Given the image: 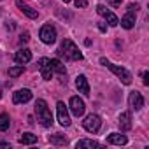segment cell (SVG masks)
I'll list each match as a JSON object with an SVG mask.
<instances>
[{
	"instance_id": "cell-1",
	"label": "cell",
	"mask_w": 149,
	"mask_h": 149,
	"mask_svg": "<svg viewBox=\"0 0 149 149\" xmlns=\"http://www.w3.org/2000/svg\"><path fill=\"white\" fill-rule=\"evenodd\" d=\"M58 56L65 58L67 61H79V60H83V53L79 51V47L74 44L70 39H65V40L60 44V47H58Z\"/></svg>"
},
{
	"instance_id": "cell-2",
	"label": "cell",
	"mask_w": 149,
	"mask_h": 149,
	"mask_svg": "<svg viewBox=\"0 0 149 149\" xmlns=\"http://www.w3.org/2000/svg\"><path fill=\"white\" fill-rule=\"evenodd\" d=\"M35 114H37V121H39L42 126H46V128L53 126V114H51V109L47 107L46 100L39 98V100L35 102Z\"/></svg>"
},
{
	"instance_id": "cell-3",
	"label": "cell",
	"mask_w": 149,
	"mask_h": 149,
	"mask_svg": "<svg viewBox=\"0 0 149 149\" xmlns=\"http://www.w3.org/2000/svg\"><path fill=\"white\" fill-rule=\"evenodd\" d=\"M100 63L104 65V67H107L111 72H114L116 76L123 81V84H132V74L126 70V68H123V67H118V65H114V63H111V61H107L105 58H100Z\"/></svg>"
},
{
	"instance_id": "cell-4",
	"label": "cell",
	"mask_w": 149,
	"mask_h": 149,
	"mask_svg": "<svg viewBox=\"0 0 149 149\" xmlns=\"http://www.w3.org/2000/svg\"><path fill=\"white\" fill-rule=\"evenodd\" d=\"M83 126H84L86 132L97 133V132L100 130V126H102V119H100L98 114H90V116H86V119L83 121Z\"/></svg>"
},
{
	"instance_id": "cell-5",
	"label": "cell",
	"mask_w": 149,
	"mask_h": 149,
	"mask_svg": "<svg viewBox=\"0 0 149 149\" xmlns=\"http://www.w3.org/2000/svg\"><path fill=\"white\" fill-rule=\"evenodd\" d=\"M137 9H139V7H137L135 4H130V6H128V13L121 18V26H123V28L130 30V28L135 26V11H137Z\"/></svg>"
},
{
	"instance_id": "cell-6",
	"label": "cell",
	"mask_w": 149,
	"mask_h": 149,
	"mask_svg": "<svg viewBox=\"0 0 149 149\" xmlns=\"http://www.w3.org/2000/svg\"><path fill=\"white\" fill-rule=\"evenodd\" d=\"M97 13H98V14H100V16H102L109 25H111V26H118V25H119L118 16H116L112 11H109L105 6H102V4H100V6H97Z\"/></svg>"
},
{
	"instance_id": "cell-7",
	"label": "cell",
	"mask_w": 149,
	"mask_h": 149,
	"mask_svg": "<svg viewBox=\"0 0 149 149\" xmlns=\"http://www.w3.org/2000/svg\"><path fill=\"white\" fill-rule=\"evenodd\" d=\"M39 37H40V40H42L44 44H53V42L56 40V30H54V26L44 25V26L40 28V32H39Z\"/></svg>"
},
{
	"instance_id": "cell-8",
	"label": "cell",
	"mask_w": 149,
	"mask_h": 149,
	"mask_svg": "<svg viewBox=\"0 0 149 149\" xmlns=\"http://www.w3.org/2000/svg\"><path fill=\"white\" fill-rule=\"evenodd\" d=\"M39 70H40L42 79L51 81V77H53V68H51V60L49 58H40L39 60Z\"/></svg>"
},
{
	"instance_id": "cell-9",
	"label": "cell",
	"mask_w": 149,
	"mask_h": 149,
	"mask_svg": "<svg viewBox=\"0 0 149 149\" xmlns=\"http://www.w3.org/2000/svg\"><path fill=\"white\" fill-rule=\"evenodd\" d=\"M68 105H70V111H72V114L74 116H77V118H81L83 114H84V102L79 98V97H72L70 98V102H68Z\"/></svg>"
},
{
	"instance_id": "cell-10",
	"label": "cell",
	"mask_w": 149,
	"mask_h": 149,
	"mask_svg": "<svg viewBox=\"0 0 149 149\" xmlns=\"http://www.w3.org/2000/svg\"><path fill=\"white\" fill-rule=\"evenodd\" d=\"M56 112H58V121L61 126H68L70 125V116H68V111L65 107L63 102H58L56 104Z\"/></svg>"
},
{
	"instance_id": "cell-11",
	"label": "cell",
	"mask_w": 149,
	"mask_h": 149,
	"mask_svg": "<svg viewBox=\"0 0 149 149\" xmlns=\"http://www.w3.org/2000/svg\"><path fill=\"white\" fill-rule=\"evenodd\" d=\"M128 104H130V107L133 111H140L144 107V98H142V95L139 91H132L130 97H128Z\"/></svg>"
},
{
	"instance_id": "cell-12",
	"label": "cell",
	"mask_w": 149,
	"mask_h": 149,
	"mask_svg": "<svg viewBox=\"0 0 149 149\" xmlns=\"http://www.w3.org/2000/svg\"><path fill=\"white\" fill-rule=\"evenodd\" d=\"M32 100V91L30 90H18L14 95H13V102L14 104H26V102H30Z\"/></svg>"
},
{
	"instance_id": "cell-13",
	"label": "cell",
	"mask_w": 149,
	"mask_h": 149,
	"mask_svg": "<svg viewBox=\"0 0 149 149\" xmlns=\"http://www.w3.org/2000/svg\"><path fill=\"white\" fill-rule=\"evenodd\" d=\"M51 68H53V72H56L61 77V83H67V70H65V67H63V63L60 60H56V58L51 60Z\"/></svg>"
},
{
	"instance_id": "cell-14",
	"label": "cell",
	"mask_w": 149,
	"mask_h": 149,
	"mask_svg": "<svg viewBox=\"0 0 149 149\" xmlns=\"http://www.w3.org/2000/svg\"><path fill=\"white\" fill-rule=\"evenodd\" d=\"M16 6H18V7L21 9V13H23V14H26L30 19H35V18L39 16V13H37L33 7H30L26 2H23V0H18V2H16Z\"/></svg>"
},
{
	"instance_id": "cell-15",
	"label": "cell",
	"mask_w": 149,
	"mask_h": 149,
	"mask_svg": "<svg viewBox=\"0 0 149 149\" xmlns=\"http://www.w3.org/2000/svg\"><path fill=\"white\" fill-rule=\"evenodd\" d=\"M14 60H16L19 65H25V63H28V61L32 60V53H30V49H19V51H16V54H14Z\"/></svg>"
},
{
	"instance_id": "cell-16",
	"label": "cell",
	"mask_w": 149,
	"mask_h": 149,
	"mask_svg": "<svg viewBox=\"0 0 149 149\" xmlns=\"http://www.w3.org/2000/svg\"><path fill=\"white\" fill-rule=\"evenodd\" d=\"M76 88L79 90V93L90 95V84H88V79L84 76H77L76 77Z\"/></svg>"
},
{
	"instance_id": "cell-17",
	"label": "cell",
	"mask_w": 149,
	"mask_h": 149,
	"mask_svg": "<svg viewBox=\"0 0 149 149\" xmlns=\"http://www.w3.org/2000/svg\"><path fill=\"white\" fill-rule=\"evenodd\" d=\"M119 128H121V132H128L132 128V114L130 112L119 114Z\"/></svg>"
},
{
	"instance_id": "cell-18",
	"label": "cell",
	"mask_w": 149,
	"mask_h": 149,
	"mask_svg": "<svg viewBox=\"0 0 149 149\" xmlns=\"http://www.w3.org/2000/svg\"><path fill=\"white\" fill-rule=\"evenodd\" d=\"M107 142H109V144H116V146H125L128 140H126V137L121 135V133H111V135H107Z\"/></svg>"
},
{
	"instance_id": "cell-19",
	"label": "cell",
	"mask_w": 149,
	"mask_h": 149,
	"mask_svg": "<svg viewBox=\"0 0 149 149\" xmlns=\"http://www.w3.org/2000/svg\"><path fill=\"white\" fill-rule=\"evenodd\" d=\"M49 142L54 144V146H65L67 144V137L63 133H54V135L49 137Z\"/></svg>"
},
{
	"instance_id": "cell-20",
	"label": "cell",
	"mask_w": 149,
	"mask_h": 149,
	"mask_svg": "<svg viewBox=\"0 0 149 149\" xmlns=\"http://www.w3.org/2000/svg\"><path fill=\"white\" fill-rule=\"evenodd\" d=\"M11 126V118L7 114H0V132H6Z\"/></svg>"
},
{
	"instance_id": "cell-21",
	"label": "cell",
	"mask_w": 149,
	"mask_h": 149,
	"mask_svg": "<svg viewBox=\"0 0 149 149\" xmlns=\"http://www.w3.org/2000/svg\"><path fill=\"white\" fill-rule=\"evenodd\" d=\"M19 142L21 144H35L37 142V135H33V133H23L19 137Z\"/></svg>"
},
{
	"instance_id": "cell-22",
	"label": "cell",
	"mask_w": 149,
	"mask_h": 149,
	"mask_svg": "<svg viewBox=\"0 0 149 149\" xmlns=\"http://www.w3.org/2000/svg\"><path fill=\"white\" fill-rule=\"evenodd\" d=\"M76 146H77V149H81V147H98L100 144H98L97 140H88V139H84V140H79Z\"/></svg>"
},
{
	"instance_id": "cell-23",
	"label": "cell",
	"mask_w": 149,
	"mask_h": 149,
	"mask_svg": "<svg viewBox=\"0 0 149 149\" xmlns=\"http://www.w3.org/2000/svg\"><path fill=\"white\" fill-rule=\"evenodd\" d=\"M21 74H23V65H18V67L9 68V76L11 77H18V76H21Z\"/></svg>"
},
{
	"instance_id": "cell-24",
	"label": "cell",
	"mask_w": 149,
	"mask_h": 149,
	"mask_svg": "<svg viewBox=\"0 0 149 149\" xmlns=\"http://www.w3.org/2000/svg\"><path fill=\"white\" fill-rule=\"evenodd\" d=\"M74 4H76V7H77V9H83V7H86V6H88V0H76Z\"/></svg>"
},
{
	"instance_id": "cell-25",
	"label": "cell",
	"mask_w": 149,
	"mask_h": 149,
	"mask_svg": "<svg viewBox=\"0 0 149 149\" xmlns=\"http://www.w3.org/2000/svg\"><path fill=\"white\" fill-rule=\"evenodd\" d=\"M28 40H30V33H28V32L21 33V37H19V42L23 44V42H28Z\"/></svg>"
},
{
	"instance_id": "cell-26",
	"label": "cell",
	"mask_w": 149,
	"mask_h": 149,
	"mask_svg": "<svg viewBox=\"0 0 149 149\" xmlns=\"http://www.w3.org/2000/svg\"><path fill=\"white\" fill-rule=\"evenodd\" d=\"M142 83H144L146 86H149V74H147V72L142 74Z\"/></svg>"
},
{
	"instance_id": "cell-27",
	"label": "cell",
	"mask_w": 149,
	"mask_h": 149,
	"mask_svg": "<svg viewBox=\"0 0 149 149\" xmlns=\"http://www.w3.org/2000/svg\"><path fill=\"white\" fill-rule=\"evenodd\" d=\"M107 4H111L112 7H118V6H121V0H107Z\"/></svg>"
},
{
	"instance_id": "cell-28",
	"label": "cell",
	"mask_w": 149,
	"mask_h": 149,
	"mask_svg": "<svg viewBox=\"0 0 149 149\" xmlns=\"http://www.w3.org/2000/svg\"><path fill=\"white\" fill-rule=\"evenodd\" d=\"M98 30H100V32H105V30H107V26H105L104 23H100V25H98Z\"/></svg>"
},
{
	"instance_id": "cell-29",
	"label": "cell",
	"mask_w": 149,
	"mask_h": 149,
	"mask_svg": "<svg viewBox=\"0 0 149 149\" xmlns=\"http://www.w3.org/2000/svg\"><path fill=\"white\" fill-rule=\"evenodd\" d=\"M0 147H11L7 142H2V140H0Z\"/></svg>"
},
{
	"instance_id": "cell-30",
	"label": "cell",
	"mask_w": 149,
	"mask_h": 149,
	"mask_svg": "<svg viewBox=\"0 0 149 149\" xmlns=\"http://www.w3.org/2000/svg\"><path fill=\"white\" fill-rule=\"evenodd\" d=\"M0 98H2V90H0Z\"/></svg>"
},
{
	"instance_id": "cell-31",
	"label": "cell",
	"mask_w": 149,
	"mask_h": 149,
	"mask_svg": "<svg viewBox=\"0 0 149 149\" xmlns=\"http://www.w3.org/2000/svg\"><path fill=\"white\" fill-rule=\"evenodd\" d=\"M63 2H65V4H67V2H70V0H63Z\"/></svg>"
}]
</instances>
